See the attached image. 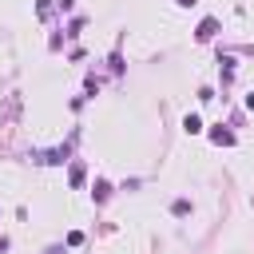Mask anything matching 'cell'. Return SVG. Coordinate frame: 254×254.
<instances>
[{
	"label": "cell",
	"mask_w": 254,
	"mask_h": 254,
	"mask_svg": "<svg viewBox=\"0 0 254 254\" xmlns=\"http://www.w3.org/2000/svg\"><path fill=\"white\" fill-rule=\"evenodd\" d=\"M91 195H95V203H104V199L111 195V187H107V183L100 179V183H95V187H91Z\"/></svg>",
	"instance_id": "obj_4"
},
{
	"label": "cell",
	"mask_w": 254,
	"mask_h": 254,
	"mask_svg": "<svg viewBox=\"0 0 254 254\" xmlns=\"http://www.w3.org/2000/svg\"><path fill=\"white\" fill-rule=\"evenodd\" d=\"M68 155H72V147L64 143V147H52V151H36L32 159H36V163H68Z\"/></svg>",
	"instance_id": "obj_1"
},
{
	"label": "cell",
	"mask_w": 254,
	"mask_h": 254,
	"mask_svg": "<svg viewBox=\"0 0 254 254\" xmlns=\"http://www.w3.org/2000/svg\"><path fill=\"white\" fill-rule=\"evenodd\" d=\"M72 187H84V167H80V163L72 167Z\"/></svg>",
	"instance_id": "obj_8"
},
{
	"label": "cell",
	"mask_w": 254,
	"mask_h": 254,
	"mask_svg": "<svg viewBox=\"0 0 254 254\" xmlns=\"http://www.w3.org/2000/svg\"><path fill=\"white\" fill-rule=\"evenodd\" d=\"M72 4H76V0H60V8H64V12H68V8H72Z\"/></svg>",
	"instance_id": "obj_9"
},
{
	"label": "cell",
	"mask_w": 254,
	"mask_h": 254,
	"mask_svg": "<svg viewBox=\"0 0 254 254\" xmlns=\"http://www.w3.org/2000/svg\"><path fill=\"white\" fill-rule=\"evenodd\" d=\"M246 107H250V111H254V91H250V95H246Z\"/></svg>",
	"instance_id": "obj_10"
},
{
	"label": "cell",
	"mask_w": 254,
	"mask_h": 254,
	"mask_svg": "<svg viewBox=\"0 0 254 254\" xmlns=\"http://www.w3.org/2000/svg\"><path fill=\"white\" fill-rule=\"evenodd\" d=\"M44 254H64V246H52V250H44Z\"/></svg>",
	"instance_id": "obj_11"
},
{
	"label": "cell",
	"mask_w": 254,
	"mask_h": 254,
	"mask_svg": "<svg viewBox=\"0 0 254 254\" xmlns=\"http://www.w3.org/2000/svg\"><path fill=\"white\" fill-rule=\"evenodd\" d=\"M171 211H175V214H179V218H187V214H190V203H187V199H179V203H175V207H171Z\"/></svg>",
	"instance_id": "obj_7"
},
{
	"label": "cell",
	"mask_w": 254,
	"mask_h": 254,
	"mask_svg": "<svg viewBox=\"0 0 254 254\" xmlns=\"http://www.w3.org/2000/svg\"><path fill=\"white\" fill-rule=\"evenodd\" d=\"M211 139H214V143H227V147H231V143H234V131H222V127H218V131H211Z\"/></svg>",
	"instance_id": "obj_5"
},
{
	"label": "cell",
	"mask_w": 254,
	"mask_h": 254,
	"mask_svg": "<svg viewBox=\"0 0 254 254\" xmlns=\"http://www.w3.org/2000/svg\"><path fill=\"white\" fill-rule=\"evenodd\" d=\"M214 32H218V20H203L199 24V40H214Z\"/></svg>",
	"instance_id": "obj_2"
},
{
	"label": "cell",
	"mask_w": 254,
	"mask_h": 254,
	"mask_svg": "<svg viewBox=\"0 0 254 254\" xmlns=\"http://www.w3.org/2000/svg\"><path fill=\"white\" fill-rule=\"evenodd\" d=\"M179 4H183V8H190V4H195V0H179Z\"/></svg>",
	"instance_id": "obj_12"
},
{
	"label": "cell",
	"mask_w": 254,
	"mask_h": 254,
	"mask_svg": "<svg viewBox=\"0 0 254 254\" xmlns=\"http://www.w3.org/2000/svg\"><path fill=\"white\" fill-rule=\"evenodd\" d=\"M183 127H187L190 135H195V131H203V123H199V115H187V119H183Z\"/></svg>",
	"instance_id": "obj_6"
},
{
	"label": "cell",
	"mask_w": 254,
	"mask_h": 254,
	"mask_svg": "<svg viewBox=\"0 0 254 254\" xmlns=\"http://www.w3.org/2000/svg\"><path fill=\"white\" fill-rule=\"evenodd\" d=\"M218 64H222V84H231V80H234V60H231V56H222Z\"/></svg>",
	"instance_id": "obj_3"
}]
</instances>
